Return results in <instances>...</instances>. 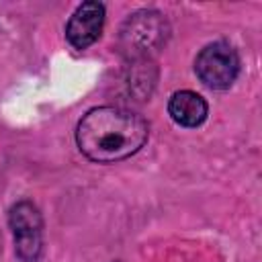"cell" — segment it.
Returning <instances> with one entry per match:
<instances>
[{"instance_id":"5","label":"cell","mask_w":262,"mask_h":262,"mask_svg":"<svg viewBox=\"0 0 262 262\" xmlns=\"http://www.w3.org/2000/svg\"><path fill=\"white\" fill-rule=\"evenodd\" d=\"M104 25V6L100 2H82L66 25V37L72 47L86 49L102 33Z\"/></svg>"},{"instance_id":"1","label":"cell","mask_w":262,"mask_h":262,"mask_svg":"<svg viewBox=\"0 0 262 262\" xmlns=\"http://www.w3.org/2000/svg\"><path fill=\"white\" fill-rule=\"evenodd\" d=\"M147 135L145 119L121 106L90 108L76 127L80 151L96 164H115L137 154Z\"/></svg>"},{"instance_id":"4","label":"cell","mask_w":262,"mask_h":262,"mask_svg":"<svg viewBox=\"0 0 262 262\" xmlns=\"http://www.w3.org/2000/svg\"><path fill=\"white\" fill-rule=\"evenodd\" d=\"M194 72L205 86L213 90H225L239 74L237 51L225 41H215L201 49L194 59Z\"/></svg>"},{"instance_id":"2","label":"cell","mask_w":262,"mask_h":262,"mask_svg":"<svg viewBox=\"0 0 262 262\" xmlns=\"http://www.w3.org/2000/svg\"><path fill=\"white\" fill-rule=\"evenodd\" d=\"M168 37V23L156 10H139L121 29V49L129 57H147L158 51Z\"/></svg>"},{"instance_id":"6","label":"cell","mask_w":262,"mask_h":262,"mask_svg":"<svg viewBox=\"0 0 262 262\" xmlns=\"http://www.w3.org/2000/svg\"><path fill=\"white\" fill-rule=\"evenodd\" d=\"M168 113L174 123L182 127H199L209 113V106L205 98L192 90H180L174 92L168 100Z\"/></svg>"},{"instance_id":"3","label":"cell","mask_w":262,"mask_h":262,"mask_svg":"<svg viewBox=\"0 0 262 262\" xmlns=\"http://www.w3.org/2000/svg\"><path fill=\"white\" fill-rule=\"evenodd\" d=\"M14 252L20 262H39L43 248V217L31 201H18L8 211Z\"/></svg>"}]
</instances>
